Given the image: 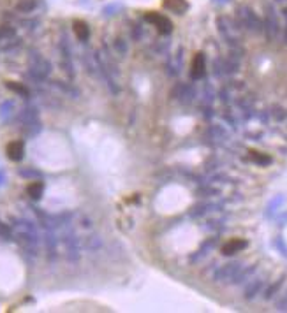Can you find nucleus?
Here are the masks:
<instances>
[{
    "label": "nucleus",
    "mask_w": 287,
    "mask_h": 313,
    "mask_svg": "<svg viewBox=\"0 0 287 313\" xmlns=\"http://www.w3.org/2000/svg\"><path fill=\"white\" fill-rule=\"evenodd\" d=\"M275 247H277V250L280 251V255L286 257V259H287V243L284 241V238H282V236H277Z\"/></svg>",
    "instance_id": "obj_33"
},
{
    "label": "nucleus",
    "mask_w": 287,
    "mask_h": 313,
    "mask_svg": "<svg viewBox=\"0 0 287 313\" xmlns=\"http://www.w3.org/2000/svg\"><path fill=\"white\" fill-rule=\"evenodd\" d=\"M72 28H74V34H76V37L81 41V43H86L90 39V27L85 23V21H81V19H76L72 23Z\"/></svg>",
    "instance_id": "obj_15"
},
{
    "label": "nucleus",
    "mask_w": 287,
    "mask_h": 313,
    "mask_svg": "<svg viewBox=\"0 0 287 313\" xmlns=\"http://www.w3.org/2000/svg\"><path fill=\"white\" fill-rule=\"evenodd\" d=\"M257 271V266H250V267H241L240 271H238V275L233 278V282L231 283H234V285H240V283H243V282H247L250 276L254 275Z\"/></svg>",
    "instance_id": "obj_18"
},
{
    "label": "nucleus",
    "mask_w": 287,
    "mask_h": 313,
    "mask_svg": "<svg viewBox=\"0 0 287 313\" xmlns=\"http://www.w3.org/2000/svg\"><path fill=\"white\" fill-rule=\"evenodd\" d=\"M20 174H21V176H35V178H37V176H41L39 171H32V169H21Z\"/></svg>",
    "instance_id": "obj_39"
},
{
    "label": "nucleus",
    "mask_w": 287,
    "mask_h": 313,
    "mask_svg": "<svg viewBox=\"0 0 287 313\" xmlns=\"http://www.w3.org/2000/svg\"><path fill=\"white\" fill-rule=\"evenodd\" d=\"M20 122L23 125L27 135H37L41 132V120L39 113L34 106H27L23 111L20 113Z\"/></svg>",
    "instance_id": "obj_5"
},
{
    "label": "nucleus",
    "mask_w": 287,
    "mask_h": 313,
    "mask_svg": "<svg viewBox=\"0 0 287 313\" xmlns=\"http://www.w3.org/2000/svg\"><path fill=\"white\" fill-rule=\"evenodd\" d=\"M113 46H115V51H117L118 55H122V57H124L125 53H127V43H125L124 39L122 37H117L115 39V43H113Z\"/></svg>",
    "instance_id": "obj_32"
},
{
    "label": "nucleus",
    "mask_w": 287,
    "mask_h": 313,
    "mask_svg": "<svg viewBox=\"0 0 287 313\" xmlns=\"http://www.w3.org/2000/svg\"><path fill=\"white\" fill-rule=\"evenodd\" d=\"M243 267L241 262H229L220 266L214 275V282H233V278L238 275V271Z\"/></svg>",
    "instance_id": "obj_8"
},
{
    "label": "nucleus",
    "mask_w": 287,
    "mask_h": 313,
    "mask_svg": "<svg viewBox=\"0 0 287 313\" xmlns=\"http://www.w3.org/2000/svg\"><path fill=\"white\" fill-rule=\"evenodd\" d=\"M5 86H7L9 90H12V92H14V93H18V95L25 97V99H28V97H30V90H28L27 86L23 85V83L5 81Z\"/></svg>",
    "instance_id": "obj_21"
},
{
    "label": "nucleus",
    "mask_w": 287,
    "mask_h": 313,
    "mask_svg": "<svg viewBox=\"0 0 287 313\" xmlns=\"http://www.w3.org/2000/svg\"><path fill=\"white\" fill-rule=\"evenodd\" d=\"M0 238H2L4 241H11V240H12V232H11V229H9L5 224H2V222H0Z\"/></svg>",
    "instance_id": "obj_34"
},
{
    "label": "nucleus",
    "mask_w": 287,
    "mask_h": 313,
    "mask_svg": "<svg viewBox=\"0 0 287 313\" xmlns=\"http://www.w3.org/2000/svg\"><path fill=\"white\" fill-rule=\"evenodd\" d=\"M206 74V58L205 53H196L194 58H192V65H190V77L194 79V81H199L203 79Z\"/></svg>",
    "instance_id": "obj_10"
},
{
    "label": "nucleus",
    "mask_w": 287,
    "mask_h": 313,
    "mask_svg": "<svg viewBox=\"0 0 287 313\" xmlns=\"http://www.w3.org/2000/svg\"><path fill=\"white\" fill-rule=\"evenodd\" d=\"M27 193H28V197L34 199V201H39L41 197H43V193H44V183L43 182H32L28 183L27 187Z\"/></svg>",
    "instance_id": "obj_17"
},
{
    "label": "nucleus",
    "mask_w": 287,
    "mask_h": 313,
    "mask_svg": "<svg viewBox=\"0 0 287 313\" xmlns=\"http://www.w3.org/2000/svg\"><path fill=\"white\" fill-rule=\"evenodd\" d=\"M44 245H46L48 260L57 259V245H59V240H57V236H55L53 229H46V234H44Z\"/></svg>",
    "instance_id": "obj_14"
},
{
    "label": "nucleus",
    "mask_w": 287,
    "mask_h": 313,
    "mask_svg": "<svg viewBox=\"0 0 287 313\" xmlns=\"http://www.w3.org/2000/svg\"><path fill=\"white\" fill-rule=\"evenodd\" d=\"M12 227H14L16 240L25 250V253L37 257V253H39V234H37L35 225L30 220H25V218H12Z\"/></svg>",
    "instance_id": "obj_1"
},
{
    "label": "nucleus",
    "mask_w": 287,
    "mask_h": 313,
    "mask_svg": "<svg viewBox=\"0 0 287 313\" xmlns=\"http://www.w3.org/2000/svg\"><path fill=\"white\" fill-rule=\"evenodd\" d=\"M247 247H248V243L245 240L234 238V240H229L227 243H224V247H222V255H225V257L236 255L238 251L245 250Z\"/></svg>",
    "instance_id": "obj_12"
},
{
    "label": "nucleus",
    "mask_w": 287,
    "mask_h": 313,
    "mask_svg": "<svg viewBox=\"0 0 287 313\" xmlns=\"http://www.w3.org/2000/svg\"><path fill=\"white\" fill-rule=\"evenodd\" d=\"M263 32L266 35V39L272 43L279 37L280 34V21L279 16H277V11L273 9L272 4H266L264 7V19H263Z\"/></svg>",
    "instance_id": "obj_4"
},
{
    "label": "nucleus",
    "mask_w": 287,
    "mask_h": 313,
    "mask_svg": "<svg viewBox=\"0 0 287 313\" xmlns=\"http://www.w3.org/2000/svg\"><path fill=\"white\" fill-rule=\"evenodd\" d=\"M261 287H263V280H261V278H257V280H254V282L248 283V287L245 289V299H254V298H256V296L259 294Z\"/></svg>",
    "instance_id": "obj_20"
},
{
    "label": "nucleus",
    "mask_w": 287,
    "mask_h": 313,
    "mask_svg": "<svg viewBox=\"0 0 287 313\" xmlns=\"http://www.w3.org/2000/svg\"><path fill=\"white\" fill-rule=\"evenodd\" d=\"M182 51L183 50H180L178 53H176V57L171 58L169 62H167V72H169L171 76L180 74V67H182Z\"/></svg>",
    "instance_id": "obj_19"
},
{
    "label": "nucleus",
    "mask_w": 287,
    "mask_h": 313,
    "mask_svg": "<svg viewBox=\"0 0 287 313\" xmlns=\"http://www.w3.org/2000/svg\"><path fill=\"white\" fill-rule=\"evenodd\" d=\"M277 310H279V312H287V294H284L282 298L277 301Z\"/></svg>",
    "instance_id": "obj_36"
},
{
    "label": "nucleus",
    "mask_w": 287,
    "mask_h": 313,
    "mask_svg": "<svg viewBox=\"0 0 287 313\" xmlns=\"http://www.w3.org/2000/svg\"><path fill=\"white\" fill-rule=\"evenodd\" d=\"M62 241L64 245H66V257L69 262H78L79 257H81V253H79V240L78 236H76V232L72 231V229H67L66 232H64L62 236Z\"/></svg>",
    "instance_id": "obj_6"
},
{
    "label": "nucleus",
    "mask_w": 287,
    "mask_h": 313,
    "mask_svg": "<svg viewBox=\"0 0 287 313\" xmlns=\"http://www.w3.org/2000/svg\"><path fill=\"white\" fill-rule=\"evenodd\" d=\"M7 157L9 160H12V162H20V160H23L25 157V143L23 141H12V143L7 144Z\"/></svg>",
    "instance_id": "obj_13"
},
{
    "label": "nucleus",
    "mask_w": 287,
    "mask_h": 313,
    "mask_svg": "<svg viewBox=\"0 0 287 313\" xmlns=\"http://www.w3.org/2000/svg\"><path fill=\"white\" fill-rule=\"evenodd\" d=\"M284 202H286V197H284V195H279V197L273 199V201L270 202V204H268V208H266V217H273V213H275L277 209H279L280 206L284 204Z\"/></svg>",
    "instance_id": "obj_28"
},
{
    "label": "nucleus",
    "mask_w": 287,
    "mask_h": 313,
    "mask_svg": "<svg viewBox=\"0 0 287 313\" xmlns=\"http://www.w3.org/2000/svg\"><path fill=\"white\" fill-rule=\"evenodd\" d=\"M85 247L88 251H97L99 248L102 247V240L97 236V234H93V236H88L85 241Z\"/></svg>",
    "instance_id": "obj_27"
},
{
    "label": "nucleus",
    "mask_w": 287,
    "mask_h": 313,
    "mask_svg": "<svg viewBox=\"0 0 287 313\" xmlns=\"http://www.w3.org/2000/svg\"><path fill=\"white\" fill-rule=\"evenodd\" d=\"M208 135H212V139H217V141L227 139V134H225V130H224L222 127H217V125H214V127H210Z\"/></svg>",
    "instance_id": "obj_31"
},
{
    "label": "nucleus",
    "mask_w": 287,
    "mask_h": 313,
    "mask_svg": "<svg viewBox=\"0 0 287 313\" xmlns=\"http://www.w3.org/2000/svg\"><path fill=\"white\" fill-rule=\"evenodd\" d=\"M250 159H252V162L259 164V166H268V164L272 162V157L259 153V151H250Z\"/></svg>",
    "instance_id": "obj_30"
},
{
    "label": "nucleus",
    "mask_w": 287,
    "mask_h": 313,
    "mask_svg": "<svg viewBox=\"0 0 287 313\" xmlns=\"http://www.w3.org/2000/svg\"><path fill=\"white\" fill-rule=\"evenodd\" d=\"M273 116H275L277 120H282V118H286V113H284V109L282 108H273Z\"/></svg>",
    "instance_id": "obj_38"
},
{
    "label": "nucleus",
    "mask_w": 287,
    "mask_h": 313,
    "mask_svg": "<svg viewBox=\"0 0 287 313\" xmlns=\"http://www.w3.org/2000/svg\"><path fill=\"white\" fill-rule=\"evenodd\" d=\"M35 7H37V0H20V2L16 4V11L21 12V14L34 12Z\"/></svg>",
    "instance_id": "obj_23"
},
{
    "label": "nucleus",
    "mask_w": 287,
    "mask_h": 313,
    "mask_svg": "<svg viewBox=\"0 0 287 313\" xmlns=\"http://www.w3.org/2000/svg\"><path fill=\"white\" fill-rule=\"evenodd\" d=\"M143 35H144V30L140 25H134V27H132V39L140 41V39H143Z\"/></svg>",
    "instance_id": "obj_35"
},
{
    "label": "nucleus",
    "mask_w": 287,
    "mask_h": 313,
    "mask_svg": "<svg viewBox=\"0 0 287 313\" xmlns=\"http://www.w3.org/2000/svg\"><path fill=\"white\" fill-rule=\"evenodd\" d=\"M171 97H173V99H178L183 104H189V102L194 101L196 90L192 88V86L185 85V83H178V85L173 88V92H171Z\"/></svg>",
    "instance_id": "obj_11"
},
{
    "label": "nucleus",
    "mask_w": 287,
    "mask_h": 313,
    "mask_svg": "<svg viewBox=\"0 0 287 313\" xmlns=\"http://www.w3.org/2000/svg\"><path fill=\"white\" fill-rule=\"evenodd\" d=\"M164 7L167 11L175 12V14H183L187 11V7H189V4L185 0H164Z\"/></svg>",
    "instance_id": "obj_16"
},
{
    "label": "nucleus",
    "mask_w": 287,
    "mask_h": 313,
    "mask_svg": "<svg viewBox=\"0 0 287 313\" xmlns=\"http://www.w3.org/2000/svg\"><path fill=\"white\" fill-rule=\"evenodd\" d=\"M279 2H287V0H279Z\"/></svg>",
    "instance_id": "obj_40"
},
{
    "label": "nucleus",
    "mask_w": 287,
    "mask_h": 313,
    "mask_svg": "<svg viewBox=\"0 0 287 313\" xmlns=\"http://www.w3.org/2000/svg\"><path fill=\"white\" fill-rule=\"evenodd\" d=\"M53 86H55V88H59L60 92H64L67 97H71V99H76V97L79 95V92L74 88L72 85H64L62 81H53Z\"/></svg>",
    "instance_id": "obj_25"
},
{
    "label": "nucleus",
    "mask_w": 287,
    "mask_h": 313,
    "mask_svg": "<svg viewBox=\"0 0 287 313\" xmlns=\"http://www.w3.org/2000/svg\"><path fill=\"white\" fill-rule=\"evenodd\" d=\"M14 115V102L12 101H4L0 104V118L4 122L11 120V116Z\"/></svg>",
    "instance_id": "obj_22"
},
{
    "label": "nucleus",
    "mask_w": 287,
    "mask_h": 313,
    "mask_svg": "<svg viewBox=\"0 0 287 313\" xmlns=\"http://www.w3.org/2000/svg\"><path fill=\"white\" fill-rule=\"evenodd\" d=\"M282 283H284V276H282V278L277 280L275 283H272V285H270L266 290H264V299H272L273 296H275L277 292H279V290H280V287H282Z\"/></svg>",
    "instance_id": "obj_29"
},
{
    "label": "nucleus",
    "mask_w": 287,
    "mask_h": 313,
    "mask_svg": "<svg viewBox=\"0 0 287 313\" xmlns=\"http://www.w3.org/2000/svg\"><path fill=\"white\" fill-rule=\"evenodd\" d=\"M236 21L241 27L247 28L248 32H252V34H261V32H263V21H261L259 16L248 7V5H240V7H238Z\"/></svg>",
    "instance_id": "obj_3"
},
{
    "label": "nucleus",
    "mask_w": 287,
    "mask_h": 313,
    "mask_svg": "<svg viewBox=\"0 0 287 313\" xmlns=\"http://www.w3.org/2000/svg\"><path fill=\"white\" fill-rule=\"evenodd\" d=\"M60 67H62V70L66 72V76L69 77L71 81H74L76 70H74L72 55H71V46L67 43V37L60 39Z\"/></svg>",
    "instance_id": "obj_7"
},
{
    "label": "nucleus",
    "mask_w": 287,
    "mask_h": 313,
    "mask_svg": "<svg viewBox=\"0 0 287 313\" xmlns=\"http://www.w3.org/2000/svg\"><path fill=\"white\" fill-rule=\"evenodd\" d=\"M16 37V28L12 25H0V43Z\"/></svg>",
    "instance_id": "obj_26"
},
{
    "label": "nucleus",
    "mask_w": 287,
    "mask_h": 313,
    "mask_svg": "<svg viewBox=\"0 0 287 313\" xmlns=\"http://www.w3.org/2000/svg\"><path fill=\"white\" fill-rule=\"evenodd\" d=\"M28 70H30V76L34 77V79L44 81V79L50 77L53 67H51V62L41 51L30 50L28 51Z\"/></svg>",
    "instance_id": "obj_2"
},
{
    "label": "nucleus",
    "mask_w": 287,
    "mask_h": 313,
    "mask_svg": "<svg viewBox=\"0 0 287 313\" xmlns=\"http://www.w3.org/2000/svg\"><path fill=\"white\" fill-rule=\"evenodd\" d=\"M215 243H217V238H212V240L205 241V243H203V247L198 250V253H196L194 257H190V260H198V259H201V257H205L206 253H208V251L215 247Z\"/></svg>",
    "instance_id": "obj_24"
},
{
    "label": "nucleus",
    "mask_w": 287,
    "mask_h": 313,
    "mask_svg": "<svg viewBox=\"0 0 287 313\" xmlns=\"http://www.w3.org/2000/svg\"><path fill=\"white\" fill-rule=\"evenodd\" d=\"M144 19H146L150 25H153L160 34L167 35L173 32V23H171L169 18H166L164 14H159V12H146V14H144Z\"/></svg>",
    "instance_id": "obj_9"
},
{
    "label": "nucleus",
    "mask_w": 287,
    "mask_h": 313,
    "mask_svg": "<svg viewBox=\"0 0 287 313\" xmlns=\"http://www.w3.org/2000/svg\"><path fill=\"white\" fill-rule=\"evenodd\" d=\"M198 193H205L206 197H210V195H217L218 193V190H215V188H210V187H203V188H199L198 190Z\"/></svg>",
    "instance_id": "obj_37"
}]
</instances>
